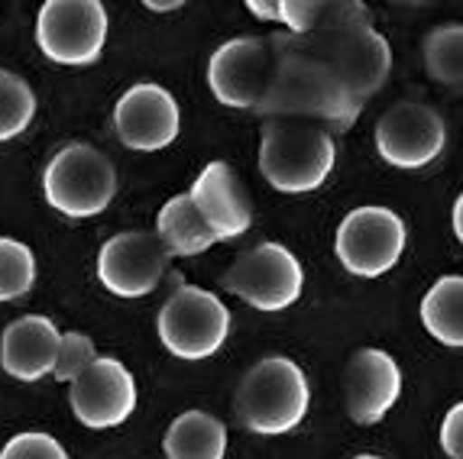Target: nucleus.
I'll use <instances>...</instances> for the list:
<instances>
[{"label":"nucleus","mask_w":463,"mask_h":459,"mask_svg":"<svg viewBox=\"0 0 463 459\" xmlns=\"http://www.w3.org/2000/svg\"><path fill=\"white\" fill-rule=\"evenodd\" d=\"M292 39L317 61H325L360 108L370 104V98L386 85L392 71L386 36L373 26L370 10L356 0H337V4L325 0L315 30L308 36Z\"/></svg>","instance_id":"nucleus-1"},{"label":"nucleus","mask_w":463,"mask_h":459,"mask_svg":"<svg viewBox=\"0 0 463 459\" xmlns=\"http://www.w3.org/2000/svg\"><path fill=\"white\" fill-rule=\"evenodd\" d=\"M276 52V75L256 114L266 120H308L327 133H347L360 117V104L340 85L337 75L295 42L292 36H269Z\"/></svg>","instance_id":"nucleus-2"},{"label":"nucleus","mask_w":463,"mask_h":459,"mask_svg":"<svg viewBox=\"0 0 463 459\" xmlns=\"http://www.w3.org/2000/svg\"><path fill=\"white\" fill-rule=\"evenodd\" d=\"M337 165V139L308 120H263L260 172L282 194L315 192Z\"/></svg>","instance_id":"nucleus-3"},{"label":"nucleus","mask_w":463,"mask_h":459,"mask_svg":"<svg viewBox=\"0 0 463 459\" xmlns=\"http://www.w3.org/2000/svg\"><path fill=\"white\" fill-rule=\"evenodd\" d=\"M311 407V385L286 356L260 360L237 389V414L243 427L260 436L295 430Z\"/></svg>","instance_id":"nucleus-4"},{"label":"nucleus","mask_w":463,"mask_h":459,"mask_svg":"<svg viewBox=\"0 0 463 459\" xmlns=\"http://www.w3.org/2000/svg\"><path fill=\"white\" fill-rule=\"evenodd\" d=\"M43 192L59 214L75 220L98 217L117 194L114 162L91 143H69L49 159L43 172Z\"/></svg>","instance_id":"nucleus-5"},{"label":"nucleus","mask_w":463,"mask_h":459,"mask_svg":"<svg viewBox=\"0 0 463 459\" xmlns=\"http://www.w3.org/2000/svg\"><path fill=\"white\" fill-rule=\"evenodd\" d=\"M156 330H159L165 350L178 360H208L227 343L231 311L211 291L182 285L163 304Z\"/></svg>","instance_id":"nucleus-6"},{"label":"nucleus","mask_w":463,"mask_h":459,"mask_svg":"<svg viewBox=\"0 0 463 459\" xmlns=\"http://www.w3.org/2000/svg\"><path fill=\"white\" fill-rule=\"evenodd\" d=\"M36 42L55 65H91L108 42V10L98 0H46L36 16Z\"/></svg>","instance_id":"nucleus-7"},{"label":"nucleus","mask_w":463,"mask_h":459,"mask_svg":"<svg viewBox=\"0 0 463 459\" xmlns=\"http://www.w3.org/2000/svg\"><path fill=\"white\" fill-rule=\"evenodd\" d=\"M405 223L389 207H356L337 227L334 253L350 276L379 278L402 259Z\"/></svg>","instance_id":"nucleus-8"},{"label":"nucleus","mask_w":463,"mask_h":459,"mask_svg":"<svg viewBox=\"0 0 463 459\" xmlns=\"http://www.w3.org/2000/svg\"><path fill=\"white\" fill-rule=\"evenodd\" d=\"M276 75L269 36H237L217 46L208 61V88L224 108L256 110Z\"/></svg>","instance_id":"nucleus-9"},{"label":"nucleus","mask_w":463,"mask_h":459,"mask_svg":"<svg viewBox=\"0 0 463 459\" xmlns=\"http://www.w3.org/2000/svg\"><path fill=\"white\" fill-rule=\"evenodd\" d=\"M224 288L256 311H286L301 298L305 272L292 249L282 243H260L233 262Z\"/></svg>","instance_id":"nucleus-10"},{"label":"nucleus","mask_w":463,"mask_h":459,"mask_svg":"<svg viewBox=\"0 0 463 459\" xmlns=\"http://www.w3.org/2000/svg\"><path fill=\"white\" fill-rule=\"evenodd\" d=\"M448 126L425 100H399L376 123V149L395 169H425L444 153Z\"/></svg>","instance_id":"nucleus-11"},{"label":"nucleus","mask_w":463,"mask_h":459,"mask_svg":"<svg viewBox=\"0 0 463 459\" xmlns=\"http://www.w3.org/2000/svg\"><path fill=\"white\" fill-rule=\"evenodd\" d=\"M165 246L149 230L117 233L98 253V278L117 298H146L169 272Z\"/></svg>","instance_id":"nucleus-12"},{"label":"nucleus","mask_w":463,"mask_h":459,"mask_svg":"<svg viewBox=\"0 0 463 459\" xmlns=\"http://www.w3.org/2000/svg\"><path fill=\"white\" fill-rule=\"evenodd\" d=\"M69 401L78 424L91 430L120 427L137 407V379L114 356H98L85 375L69 385Z\"/></svg>","instance_id":"nucleus-13"},{"label":"nucleus","mask_w":463,"mask_h":459,"mask_svg":"<svg viewBox=\"0 0 463 459\" xmlns=\"http://www.w3.org/2000/svg\"><path fill=\"white\" fill-rule=\"evenodd\" d=\"M117 136L127 149L137 153H159L172 145L182 133V110L178 100L163 85H133L114 108Z\"/></svg>","instance_id":"nucleus-14"},{"label":"nucleus","mask_w":463,"mask_h":459,"mask_svg":"<svg viewBox=\"0 0 463 459\" xmlns=\"http://www.w3.org/2000/svg\"><path fill=\"white\" fill-rule=\"evenodd\" d=\"M402 395V372L383 350H356L344 372V401L356 424H379Z\"/></svg>","instance_id":"nucleus-15"},{"label":"nucleus","mask_w":463,"mask_h":459,"mask_svg":"<svg viewBox=\"0 0 463 459\" xmlns=\"http://www.w3.org/2000/svg\"><path fill=\"white\" fill-rule=\"evenodd\" d=\"M194 211L201 214V220L208 223V230L214 233V239H233L243 237L253 227V207L250 198L240 184L237 172L227 162H211L201 169V175L194 178L192 192Z\"/></svg>","instance_id":"nucleus-16"},{"label":"nucleus","mask_w":463,"mask_h":459,"mask_svg":"<svg viewBox=\"0 0 463 459\" xmlns=\"http://www.w3.org/2000/svg\"><path fill=\"white\" fill-rule=\"evenodd\" d=\"M59 340H62V330L49 317H16L0 333V366L16 382H39V379L52 375Z\"/></svg>","instance_id":"nucleus-17"},{"label":"nucleus","mask_w":463,"mask_h":459,"mask_svg":"<svg viewBox=\"0 0 463 459\" xmlns=\"http://www.w3.org/2000/svg\"><path fill=\"white\" fill-rule=\"evenodd\" d=\"M163 450L165 459H224L227 427L208 411H185L169 424Z\"/></svg>","instance_id":"nucleus-18"},{"label":"nucleus","mask_w":463,"mask_h":459,"mask_svg":"<svg viewBox=\"0 0 463 459\" xmlns=\"http://www.w3.org/2000/svg\"><path fill=\"white\" fill-rule=\"evenodd\" d=\"M156 237H159L169 256H198L208 253L217 243L188 194H175V198L165 201L159 217H156Z\"/></svg>","instance_id":"nucleus-19"},{"label":"nucleus","mask_w":463,"mask_h":459,"mask_svg":"<svg viewBox=\"0 0 463 459\" xmlns=\"http://www.w3.org/2000/svg\"><path fill=\"white\" fill-rule=\"evenodd\" d=\"M421 323L444 346L463 343V278L444 276L421 298Z\"/></svg>","instance_id":"nucleus-20"},{"label":"nucleus","mask_w":463,"mask_h":459,"mask_svg":"<svg viewBox=\"0 0 463 459\" xmlns=\"http://www.w3.org/2000/svg\"><path fill=\"white\" fill-rule=\"evenodd\" d=\"M463 30L460 23L438 26V30L428 33L425 39V65L428 75L440 85L460 88L463 81Z\"/></svg>","instance_id":"nucleus-21"},{"label":"nucleus","mask_w":463,"mask_h":459,"mask_svg":"<svg viewBox=\"0 0 463 459\" xmlns=\"http://www.w3.org/2000/svg\"><path fill=\"white\" fill-rule=\"evenodd\" d=\"M36 117V94L24 78L0 69V143L16 139Z\"/></svg>","instance_id":"nucleus-22"},{"label":"nucleus","mask_w":463,"mask_h":459,"mask_svg":"<svg viewBox=\"0 0 463 459\" xmlns=\"http://www.w3.org/2000/svg\"><path fill=\"white\" fill-rule=\"evenodd\" d=\"M36 282L33 249L20 239L0 237V301L24 298Z\"/></svg>","instance_id":"nucleus-23"},{"label":"nucleus","mask_w":463,"mask_h":459,"mask_svg":"<svg viewBox=\"0 0 463 459\" xmlns=\"http://www.w3.org/2000/svg\"><path fill=\"white\" fill-rule=\"evenodd\" d=\"M98 360V350H94V340L85 333H62L59 340V352H55V366L52 379L55 382H75L78 375H85L91 369V362Z\"/></svg>","instance_id":"nucleus-24"},{"label":"nucleus","mask_w":463,"mask_h":459,"mask_svg":"<svg viewBox=\"0 0 463 459\" xmlns=\"http://www.w3.org/2000/svg\"><path fill=\"white\" fill-rule=\"evenodd\" d=\"M0 459H69V453L52 434L26 430V434L10 436L0 450Z\"/></svg>","instance_id":"nucleus-25"},{"label":"nucleus","mask_w":463,"mask_h":459,"mask_svg":"<svg viewBox=\"0 0 463 459\" xmlns=\"http://www.w3.org/2000/svg\"><path fill=\"white\" fill-rule=\"evenodd\" d=\"M325 0H279V23H286L288 36H308L321 20Z\"/></svg>","instance_id":"nucleus-26"},{"label":"nucleus","mask_w":463,"mask_h":459,"mask_svg":"<svg viewBox=\"0 0 463 459\" xmlns=\"http://www.w3.org/2000/svg\"><path fill=\"white\" fill-rule=\"evenodd\" d=\"M440 450L450 459H463V405H454L440 424Z\"/></svg>","instance_id":"nucleus-27"},{"label":"nucleus","mask_w":463,"mask_h":459,"mask_svg":"<svg viewBox=\"0 0 463 459\" xmlns=\"http://www.w3.org/2000/svg\"><path fill=\"white\" fill-rule=\"evenodd\" d=\"M247 10L256 20H266V23H279V0H250Z\"/></svg>","instance_id":"nucleus-28"},{"label":"nucleus","mask_w":463,"mask_h":459,"mask_svg":"<svg viewBox=\"0 0 463 459\" xmlns=\"http://www.w3.org/2000/svg\"><path fill=\"white\" fill-rule=\"evenodd\" d=\"M182 7V0H149L146 10H153V14H165V10H178Z\"/></svg>","instance_id":"nucleus-29"},{"label":"nucleus","mask_w":463,"mask_h":459,"mask_svg":"<svg viewBox=\"0 0 463 459\" xmlns=\"http://www.w3.org/2000/svg\"><path fill=\"white\" fill-rule=\"evenodd\" d=\"M454 237L463 239V198L454 201Z\"/></svg>","instance_id":"nucleus-30"},{"label":"nucleus","mask_w":463,"mask_h":459,"mask_svg":"<svg viewBox=\"0 0 463 459\" xmlns=\"http://www.w3.org/2000/svg\"><path fill=\"white\" fill-rule=\"evenodd\" d=\"M354 459H383V456H373V453H360V456H354Z\"/></svg>","instance_id":"nucleus-31"}]
</instances>
